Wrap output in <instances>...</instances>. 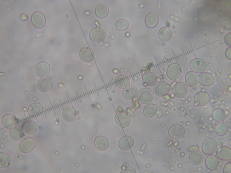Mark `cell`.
Listing matches in <instances>:
<instances>
[{"mask_svg":"<svg viewBox=\"0 0 231 173\" xmlns=\"http://www.w3.org/2000/svg\"><path fill=\"white\" fill-rule=\"evenodd\" d=\"M190 66L192 71L200 73L204 72L206 70L208 66L206 62L201 59L193 60L190 62Z\"/></svg>","mask_w":231,"mask_h":173,"instance_id":"obj_1","label":"cell"},{"mask_svg":"<svg viewBox=\"0 0 231 173\" xmlns=\"http://www.w3.org/2000/svg\"><path fill=\"white\" fill-rule=\"evenodd\" d=\"M154 94L153 92L150 89L147 88L140 90L138 94L137 98L139 101L141 103L146 104L150 102L153 100Z\"/></svg>","mask_w":231,"mask_h":173,"instance_id":"obj_2","label":"cell"},{"mask_svg":"<svg viewBox=\"0 0 231 173\" xmlns=\"http://www.w3.org/2000/svg\"><path fill=\"white\" fill-rule=\"evenodd\" d=\"M188 87L185 83L179 82L176 83L172 88V91L174 95L177 97L182 98L187 95Z\"/></svg>","mask_w":231,"mask_h":173,"instance_id":"obj_3","label":"cell"},{"mask_svg":"<svg viewBox=\"0 0 231 173\" xmlns=\"http://www.w3.org/2000/svg\"><path fill=\"white\" fill-rule=\"evenodd\" d=\"M181 72V68L180 65L177 63H174L170 65L168 67L167 74L169 78L174 80L180 76Z\"/></svg>","mask_w":231,"mask_h":173,"instance_id":"obj_4","label":"cell"},{"mask_svg":"<svg viewBox=\"0 0 231 173\" xmlns=\"http://www.w3.org/2000/svg\"><path fill=\"white\" fill-rule=\"evenodd\" d=\"M170 91V87L167 83L164 82H160L156 84L154 87V93L158 96L163 97L169 94Z\"/></svg>","mask_w":231,"mask_h":173,"instance_id":"obj_5","label":"cell"},{"mask_svg":"<svg viewBox=\"0 0 231 173\" xmlns=\"http://www.w3.org/2000/svg\"><path fill=\"white\" fill-rule=\"evenodd\" d=\"M217 146V142L215 140L209 138L203 143L202 147V150L205 154H211L215 151Z\"/></svg>","mask_w":231,"mask_h":173,"instance_id":"obj_6","label":"cell"},{"mask_svg":"<svg viewBox=\"0 0 231 173\" xmlns=\"http://www.w3.org/2000/svg\"><path fill=\"white\" fill-rule=\"evenodd\" d=\"M31 21L33 25L38 28L43 27L46 22L44 15L40 12H36L33 14L31 17Z\"/></svg>","mask_w":231,"mask_h":173,"instance_id":"obj_7","label":"cell"},{"mask_svg":"<svg viewBox=\"0 0 231 173\" xmlns=\"http://www.w3.org/2000/svg\"><path fill=\"white\" fill-rule=\"evenodd\" d=\"M169 136L174 139H179L183 137L185 133L184 127L180 125H175L169 129L168 131Z\"/></svg>","mask_w":231,"mask_h":173,"instance_id":"obj_8","label":"cell"},{"mask_svg":"<svg viewBox=\"0 0 231 173\" xmlns=\"http://www.w3.org/2000/svg\"><path fill=\"white\" fill-rule=\"evenodd\" d=\"M205 164L206 168L211 171L217 170L219 167V162L218 158L213 155H209L205 159Z\"/></svg>","mask_w":231,"mask_h":173,"instance_id":"obj_9","label":"cell"},{"mask_svg":"<svg viewBox=\"0 0 231 173\" xmlns=\"http://www.w3.org/2000/svg\"><path fill=\"white\" fill-rule=\"evenodd\" d=\"M89 36L90 39L94 42H99L103 41L106 34L102 29L96 28L92 29L90 32Z\"/></svg>","mask_w":231,"mask_h":173,"instance_id":"obj_10","label":"cell"},{"mask_svg":"<svg viewBox=\"0 0 231 173\" xmlns=\"http://www.w3.org/2000/svg\"><path fill=\"white\" fill-rule=\"evenodd\" d=\"M210 96L209 93L205 91H200L194 97V101L200 106L207 104L209 101Z\"/></svg>","mask_w":231,"mask_h":173,"instance_id":"obj_11","label":"cell"},{"mask_svg":"<svg viewBox=\"0 0 231 173\" xmlns=\"http://www.w3.org/2000/svg\"><path fill=\"white\" fill-rule=\"evenodd\" d=\"M37 126L33 121H29L24 122L21 126V129L23 133L27 135H31L36 131Z\"/></svg>","mask_w":231,"mask_h":173,"instance_id":"obj_12","label":"cell"},{"mask_svg":"<svg viewBox=\"0 0 231 173\" xmlns=\"http://www.w3.org/2000/svg\"><path fill=\"white\" fill-rule=\"evenodd\" d=\"M115 120L117 123L122 128L127 127L130 123V119L128 115L125 112L118 113L115 116Z\"/></svg>","mask_w":231,"mask_h":173,"instance_id":"obj_13","label":"cell"},{"mask_svg":"<svg viewBox=\"0 0 231 173\" xmlns=\"http://www.w3.org/2000/svg\"><path fill=\"white\" fill-rule=\"evenodd\" d=\"M215 78L211 74L204 72L200 74L198 76V81L201 85L205 86H210L214 83Z\"/></svg>","mask_w":231,"mask_h":173,"instance_id":"obj_14","label":"cell"},{"mask_svg":"<svg viewBox=\"0 0 231 173\" xmlns=\"http://www.w3.org/2000/svg\"><path fill=\"white\" fill-rule=\"evenodd\" d=\"M50 71V67L46 62L43 61L39 63L36 68V73L39 77L44 78L49 74Z\"/></svg>","mask_w":231,"mask_h":173,"instance_id":"obj_15","label":"cell"},{"mask_svg":"<svg viewBox=\"0 0 231 173\" xmlns=\"http://www.w3.org/2000/svg\"><path fill=\"white\" fill-rule=\"evenodd\" d=\"M35 143L34 140L31 138L26 139L21 142L19 145L20 151L24 153L31 151L34 148Z\"/></svg>","mask_w":231,"mask_h":173,"instance_id":"obj_16","label":"cell"},{"mask_svg":"<svg viewBox=\"0 0 231 173\" xmlns=\"http://www.w3.org/2000/svg\"><path fill=\"white\" fill-rule=\"evenodd\" d=\"M216 154L218 157L221 160L228 161L231 159V149L228 146L220 147L217 150Z\"/></svg>","mask_w":231,"mask_h":173,"instance_id":"obj_17","label":"cell"},{"mask_svg":"<svg viewBox=\"0 0 231 173\" xmlns=\"http://www.w3.org/2000/svg\"><path fill=\"white\" fill-rule=\"evenodd\" d=\"M53 82L52 79L48 77L41 79L38 83V87L40 90L42 92H47L52 88Z\"/></svg>","mask_w":231,"mask_h":173,"instance_id":"obj_18","label":"cell"},{"mask_svg":"<svg viewBox=\"0 0 231 173\" xmlns=\"http://www.w3.org/2000/svg\"><path fill=\"white\" fill-rule=\"evenodd\" d=\"M134 141L133 138L130 136H126L122 138L119 141L118 146L120 149L127 151L133 146Z\"/></svg>","mask_w":231,"mask_h":173,"instance_id":"obj_19","label":"cell"},{"mask_svg":"<svg viewBox=\"0 0 231 173\" xmlns=\"http://www.w3.org/2000/svg\"><path fill=\"white\" fill-rule=\"evenodd\" d=\"M229 128V126L227 122L223 121L219 122L215 126V132L218 136H223L227 133Z\"/></svg>","mask_w":231,"mask_h":173,"instance_id":"obj_20","label":"cell"},{"mask_svg":"<svg viewBox=\"0 0 231 173\" xmlns=\"http://www.w3.org/2000/svg\"><path fill=\"white\" fill-rule=\"evenodd\" d=\"M189 158L190 162L195 165H198L201 164L204 159L202 154L198 151H192L190 154Z\"/></svg>","mask_w":231,"mask_h":173,"instance_id":"obj_21","label":"cell"},{"mask_svg":"<svg viewBox=\"0 0 231 173\" xmlns=\"http://www.w3.org/2000/svg\"><path fill=\"white\" fill-rule=\"evenodd\" d=\"M94 143L96 148L102 151L106 150L109 146L107 139L104 137L101 136H98L96 138Z\"/></svg>","mask_w":231,"mask_h":173,"instance_id":"obj_22","label":"cell"},{"mask_svg":"<svg viewBox=\"0 0 231 173\" xmlns=\"http://www.w3.org/2000/svg\"><path fill=\"white\" fill-rule=\"evenodd\" d=\"M2 122L5 127L11 129L14 127L17 121L14 116L10 114H7L3 116Z\"/></svg>","mask_w":231,"mask_h":173,"instance_id":"obj_23","label":"cell"},{"mask_svg":"<svg viewBox=\"0 0 231 173\" xmlns=\"http://www.w3.org/2000/svg\"><path fill=\"white\" fill-rule=\"evenodd\" d=\"M63 116L64 119L68 122H72L75 120L76 114L75 110L72 107H66L63 112Z\"/></svg>","mask_w":231,"mask_h":173,"instance_id":"obj_24","label":"cell"},{"mask_svg":"<svg viewBox=\"0 0 231 173\" xmlns=\"http://www.w3.org/2000/svg\"><path fill=\"white\" fill-rule=\"evenodd\" d=\"M138 94V91L135 87L131 86L125 88L123 91L122 95L125 99L131 100L135 98Z\"/></svg>","mask_w":231,"mask_h":173,"instance_id":"obj_25","label":"cell"},{"mask_svg":"<svg viewBox=\"0 0 231 173\" xmlns=\"http://www.w3.org/2000/svg\"><path fill=\"white\" fill-rule=\"evenodd\" d=\"M185 82L189 86L193 87L196 86L198 82V74L192 71L189 72L186 75Z\"/></svg>","mask_w":231,"mask_h":173,"instance_id":"obj_26","label":"cell"},{"mask_svg":"<svg viewBox=\"0 0 231 173\" xmlns=\"http://www.w3.org/2000/svg\"><path fill=\"white\" fill-rule=\"evenodd\" d=\"M158 20L159 18L157 14L154 12H150L146 16L145 23L146 26L148 27L152 28L157 25Z\"/></svg>","mask_w":231,"mask_h":173,"instance_id":"obj_27","label":"cell"},{"mask_svg":"<svg viewBox=\"0 0 231 173\" xmlns=\"http://www.w3.org/2000/svg\"><path fill=\"white\" fill-rule=\"evenodd\" d=\"M79 56L83 61L89 63L93 60L94 55L93 52L90 48H84L81 50Z\"/></svg>","mask_w":231,"mask_h":173,"instance_id":"obj_28","label":"cell"},{"mask_svg":"<svg viewBox=\"0 0 231 173\" xmlns=\"http://www.w3.org/2000/svg\"><path fill=\"white\" fill-rule=\"evenodd\" d=\"M95 12L97 17L100 18H103L105 17L108 15L109 12V9L106 4L101 3L96 6Z\"/></svg>","mask_w":231,"mask_h":173,"instance_id":"obj_29","label":"cell"},{"mask_svg":"<svg viewBox=\"0 0 231 173\" xmlns=\"http://www.w3.org/2000/svg\"><path fill=\"white\" fill-rule=\"evenodd\" d=\"M144 83L147 85L151 86L154 85L157 82L156 75L152 72H147L145 73L143 76Z\"/></svg>","mask_w":231,"mask_h":173,"instance_id":"obj_30","label":"cell"},{"mask_svg":"<svg viewBox=\"0 0 231 173\" xmlns=\"http://www.w3.org/2000/svg\"><path fill=\"white\" fill-rule=\"evenodd\" d=\"M9 134L11 139L15 141L20 140L24 136L22 130L18 127H14L11 129L9 131Z\"/></svg>","mask_w":231,"mask_h":173,"instance_id":"obj_31","label":"cell"},{"mask_svg":"<svg viewBox=\"0 0 231 173\" xmlns=\"http://www.w3.org/2000/svg\"><path fill=\"white\" fill-rule=\"evenodd\" d=\"M158 35L161 40L166 42L170 39L172 37V33L169 29L166 27H163L159 30Z\"/></svg>","mask_w":231,"mask_h":173,"instance_id":"obj_32","label":"cell"},{"mask_svg":"<svg viewBox=\"0 0 231 173\" xmlns=\"http://www.w3.org/2000/svg\"><path fill=\"white\" fill-rule=\"evenodd\" d=\"M212 116L215 121L219 122L224 121L226 117V114L222 109L216 108L213 110Z\"/></svg>","mask_w":231,"mask_h":173,"instance_id":"obj_33","label":"cell"},{"mask_svg":"<svg viewBox=\"0 0 231 173\" xmlns=\"http://www.w3.org/2000/svg\"><path fill=\"white\" fill-rule=\"evenodd\" d=\"M115 82L116 85L118 87L125 89L129 85L130 81L128 78L126 76H120L116 79Z\"/></svg>","mask_w":231,"mask_h":173,"instance_id":"obj_34","label":"cell"},{"mask_svg":"<svg viewBox=\"0 0 231 173\" xmlns=\"http://www.w3.org/2000/svg\"><path fill=\"white\" fill-rule=\"evenodd\" d=\"M42 107L40 104L35 103L29 106L28 112L31 116H36L40 114L42 112Z\"/></svg>","mask_w":231,"mask_h":173,"instance_id":"obj_35","label":"cell"},{"mask_svg":"<svg viewBox=\"0 0 231 173\" xmlns=\"http://www.w3.org/2000/svg\"><path fill=\"white\" fill-rule=\"evenodd\" d=\"M157 108L156 106L152 104L147 105L145 107L144 113L146 117L151 118L154 116L157 113Z\"/></svg>","mask_w":231,"mask_h":173,"instance_id":"obj_36","label":"cell"},{"mask_svg":"<svg viewBox=\"0 0 231 173\" xmlns=\"http://www.w3.org/2000/svg\"><path fill=\"white\" fill-rule=\"evenodd\" d=\"M128 22L124 19H120L117 20L115 22V26L116 28L119 31H123L126 29L128 26Z\"/></svg>","mask_w":231,"mask_h":173,"instance_id":"obj_37","label":"cell"},{"mask_svg":"<svg viewBox=\"0 0 231 173\" xmlns=\"http://www.w3.org/2000/svg\"><path fill=\"white\" fill-rule=\"evenodd\" d=\"M11 160L9 156L7 154L3 153H0V167L5 168L10 164Z\"/></svg>","mask_w":231,"mask_h":173,"instance_id":"obj_38","label":"cell"},{"mask_svg":"<svg viewBox=\"0 0 231 173\" xmlns=\"http://www.w3.org/2000/svg\"><path fill=\"white\" fill-rule=\"evenodd\" d=\"M223 173H231V163L228 162L224 166L223 169Z\"/></svg>","mask_w":231,"mask_h":173,"instance_id":"obj_39","label":"cell"},{"mask_svg":"<svg viewBox=\"0 0 231 173\" xmlns=\"http://www.w3.org/2000/svg\"><path fill=\"white\" fill-rule=\"evenodd\" d=\"M230 33L228 34L226 36L225 38V42L226 44L228 46H231V35Z\"/></svg>","mask_w":231,"mask_h":173,"instance_id":"obj_40","label":"cell"},{"mask_svg":"<svg viewBox=\"0 0 231 173\" xmlns=\"http://www.w3.org/2000/svg\"><path fill=\"white\" fill-rule=\"evenodd\" d=\"M225 55L226 57L230 59H231V49L230 47L228 48L226 50Z\"/></svg>","mask_w":231,"mask_h":173,"instance_id":"obj_41","label":"cell"},{"mask_svg":"<svg viewBox=\"0 0 231 173\" xmlns=\"http://www.w3.org/2000/svg\"><path fill=\"white\" fill-rule=\"evenodd\" d=\"M126 173H136L135 171L133 168H127L125 170Z\"/></svg>","mask_w":231,"mask_h":173,"instance_id":"obj_42","label":"cell"}]
</instances>
